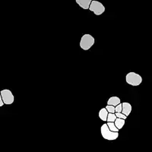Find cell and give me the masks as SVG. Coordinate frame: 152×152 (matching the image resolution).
Instances as JSON below:
<instances>
[{
    "label": "cell",
    "mask_w": 152,
    "mask_h": 152,
    "mask_svg": "<svg viewBox=\"0 0 152 152\" xmlns=\"http://www.w3.org/2000/svg\"><path fill=\"white\" fill-rule=\"evenodd\" d=\"M100 132L103 138L106 140L108 141H113L118 138L119 136V133L118 132H112L109 129L107 123H104L102 125L101 129H100Z\"/></svg>",
    "instance_id": "obj_1"
},
{
    "label": "cell",
    "mask_w": 152,
    "mask_h": 152,
    "mask_svg": "<svg viewBox=\"0 0 152 152\" xmlns=\"http://www.w3.org/2000/svg\"><path fill=\"white\" fill-rule=\"evenodd\" d=\"M95 40L93 36L91 34H84L81 37V40H80L79 45L80 47L83 50H90L91 47L94 44Z\"/></svg>",
    "instance_id": "obj_2"
},
{
    "label": "cell",
    "mask_w": 152,
    "mask_h": 152,
    "mask_svg": "<svg viewBox=\"0 0 152 152\" xmlns=\"http://www.w3.org/2000/svg\"><path fill=\"white\" fill-rule=\"evenodd\" d=\"M126 83L132 86H138L142 82V77L135 72H129L126 76Z\"/></svg>",
    "instance_id": "obj_3"
},
{
    "label": "cell",
    "mask_w": 152,
    "mask_h": 152,
    "mask_svg": "<svg viewBox=\"0 0 152 152\" xmlns=\"http://www.w3.org/2000/svg\"><path fill=\"white\" fill-rule=\"evenodd\" d=\"M88 9L91 12H94L96 15H100L105 12V6H104V5L98 1L92 0Z\"/></svg>",
    "instance_id": "obj_4"
},
{
    "label": "cell",
    "mask_w": 152,
    "mask_h": 152,
    "mask_svg": "<svg viewBox=\"0 0 152 152\" xmlns=\"http://www.w3.org/2000/svg\"><path fill=\"white\" fill-rule=\"evenodd\" d=\"M0 93H1V96H2L4 104L10 105V104H12L14 103V95H13V94H12V92L10 90H9V89H4V90L1 91Z\"/></svg>",
    "instance_id": "obj_5"
},
{
    "label": "cell",
    "mask_w": 152,
    "mask_h": 152,
    "mask_svg": "<svg viewBox=\"0 0 152 152\" xmlns=\"http://www.w3.org/2000/svg\"><path fill=\"white\" fill-rule=\"evenodd\" d=\"M132 111V106L129 103L124 102L122 104V113L128 116Z\"/></svg>",
    "instance_id": "obj_6"
},
{
    "label": "cell",
    "mask_w": 152,
    "mask_h": 152,
    "mask_svg": "<svg viewBox=\"0 0 152 152\" xmlns=\"http://www.w3.org/2000/svg\"><path fill=\"white\" fill-rule=\"evenodd\" d=\"M91 1L92 0H75L76 3L78 4L80 7L82 8L83 9H85V10L89 9Z\"/></svg>",
    "instance_id": "obj_7"
},
{
    "label": "cell",
    "mask_w": 152,
    "mask_h": 152,
    "mask_svg": "<svg viewBox=\"0 0 152 152\" xmlns=\"http://www.w3.org/2000/svg\"><path fill=\"white\" fill-rule=\"evenodd\" d=\"M120 99L118 97H110V99L107 100V105H112L114 106V107H116V105H118L119 104H120Z\"/></svg>",
    "instance_id": "obj_8"
},
{
    "label": "cell",
    "mask_w": 152,
    "mask_h": 152,
    "mask_svg": "<svg viewBox=\"0 0 152 152\" xmlns=\"http://www.w3.org/2000/svg\"><path fill=\"white\" fill-rule=\"evenodd\" d=\"M107 115H108V112L106 110V108H102L99 112V117L104 122H107Z\"/></svg>",
    "instance_id": "obj_9"
},
{
    "label": "cell",
    "mask_w": 152,
    "mask_h": 152,
    "mask_svg": "<svg viewBox=\"0 0 152 152\" xmlns=\"http://www.w3.org/2000/svg\"><path fill=\"white\" fill-rule=\"evenodd\" d=\"M114 124H115V126H116V128H117L118 129H121L125 124V119L116 117V119H115V121H114Z\"/></svg>",
    "instance_id": "obj_10"
},
{
    "label": "cell",
    "mask_w": 152,
    "mask_h": 152,
    "mask_svg": "<svg viewBox=\"0 0 152 152\" xmlns=\"http://www.w3.org/2000/svg\"><path fill=\"white\" fill-rule=\"evenodd\" d=\"M107 126L110 131L112 132H119V129L116 128V126L114 124V122H107Z\"/></svg>",
    "instance_id": "obj_11"
},
{
    "label": "cell",
    "mask_w": 152,
    "mask_h": 152,
    "mask_svg": "<svg viewBox=\"0 0 152 152\" xmlns=\"http://www.w3.org/2000/svg\"><path fill=\"white\" fill-rule=\"evenodd\" d=\"M116 119V115H115V113H108V115H107V122H114Z\"/></svg>",
    "instance_id": "obj_12"
},
{
    "label": "cell",
    "mask_w": 152,
    "mask_h": 152,
    "mask_svg": "<svg viewBox=\"0 0 152 152\" xmlns=\"http://www.w3.org/2000/svg\"><path fill=\"white\" fill-rule=\"evenodd\" d=\"M106 110L108 113H115V107L112 105H107L105 107Z\"/></svg>",
    "instance_id": "obj_13"
},
{
    "label": "cell",
    "mask_w": 152,
    "mask_h": 152,
    "mask_svg": "<svg viewBox=\"0 0 152 152\" xmlns=\"http://www.w3.org/2000/svg\"><path fill=\"white\" fill-rule=\"evenodd\" d=\"M115 115H116V117L121 118V119H126V117H127V116H126L125 114H123L122 112H120V113L116 112V113H115Z\"/></svg>",
    "instance_id": "obj_14"
},
{
    "label": "cell",
    "mask_w": 152,
    "mask_h": 152,
    "mask_svg": "<svg viewBox=\"0 0 152 152\" xmlns=\"http://www.w3.org/2000/svg\"><path fill=\"white\" fill-rule=\"evenodd\" d=\"M116 112H117V113L122 112V104L121 103L115 107V113Z\"/></svg>",
    "instance_id": "obj_15"
},
{
    "label": "cell",
    "mask_w": 152,
    "mask_h": 152,
    "mask_svg": "<svg viewBox=\"0 0 152 152\" xmlns=\"http://www.w3.org/2000/svg\"><path fill=\"white\" fill-rule=\"evenodd\" d=\"M4 105L3 100H2V96H1V93H0V107H2Z\"/></svg>",
    "instance_id": "obj_16"
}]
</instances>
